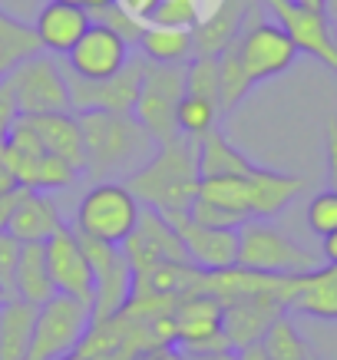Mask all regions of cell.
<instances>
[{
    "label": "cell",
    "mask_w": 337,
    "mask_h": 360,
    "mask_svg": "<svg viewBox=\"0 0 337 360\" xmlns=\"http://www.w3.org/2000/svg\"><path fill=\"white\" fill-rule=\"evenodd\" d=\"M89 324H93L89 304H83L77 297L53 295L46 304L37 307L30 350L23 360H63L70 354H77Z\"/></svg>",
    "instance_id": "obj_5"
},
{
    "label": "cell",
    "mask_w": 337,
    "mask_h": 360,
    "mask_svg": "<svg viewBox=\"0 0 337 360\" xmlns=\"http://www.w3.org/2000/svg\"><path fill=\"white\" fill-rule=\"evenodd\" d=\"M63 229V219H60V208L50 198V192H37V188H23L20 202L13 208L11 219V235L20 245H30V241H46L53 231Z\"/></svg>",
    "instance_id": "obj_20"
},
{
    "label": "cell",
    "mask_w": 337,
    "mask_h": 360,
    "mask_svg": "<svg viewBox=\"0 0 337 360\" xmlns=\"http://www.w3.org/2000/svg\"><path fill=\"white\" fill-rule=\"evenodd\" d=\"M182 360H239L235 350H215V354H179Z\"/></svg>",
    "instance_id": "obj_40"
},
{
    "label": "cell",
    "mask_w": 337,
    "mask_h": 360,
    "mask_svg": "<svg viewBox=\"0 0 337 360\" xmlns=\"http://www.w3.org/2000/svg\"><path fill=\"white\" fill-rule=\"evenodd\" d=\"M122 186L142 208H155L159 215H179L189 212L198 192V142L179 139L155 146V153L122 179Z\"/></svg>",
    "instance_id": "obj_1"
},
{
    "label": "cell",
    "mask_w": 337,
    "mask_h": 360,
    "mask_svg": "<svg viewBox=\"0 0 337 360\" xmlns=\"http://www.w3.org/2000/svg\"><path fill=\"white\" fill-rule=\"evenodd\" d=\"M33 53H40V44H37V37H33V27L17 20L13 13H7L0 7V79Z\"/></svg>",
    "instance_id": "obj_27"
},
{
    "label": "cell",
    "mask_w": 337,
    "mask_h": 360,
    "mask_svg": "<svg viewBox=\"0 0 337 360\" xmlns=\"http://www.w3.org/2000/svg\"><path fill=\"white\" fill-rule=\"evenodd\" d=\"M327 17H331V20H337V0H327Z\"/></svg>",
    "instance_id": "obj_45"
},
{
    "label": "cell",
    "mask_w": 337,
    "mask_h": 360,
    "mask_svg": "<svg viewBox=\"0 0 337 360\" xmlns=\"http://www.w3.org/2000/svg\"><path fill=\"white\" fill-rule=\"evenodd\" d=\"M175 340L172 347L179 354H215L231 350V344L222 334V301H215L205 291H189L179 297L172 314Z\"/></svg>",
    "instance_id": "obj_11"
},
{
    "label": "cell",
    "mask_w": 337,
    "mask_h": 360,
    "mask_svg": "<svg viewBox=\"0 0 337 360\" xmlns=\"http://www.w3.org/2000/svg\"><path fill=\"white\" fill-rule=\"evenodd\" d=\"M298 7H307V11H324L327 13V0H291Z\"/></svg>",
    "instance_id": "obj_44"
},
{
    "label": "cell",
    "mask_w": 337,
    "mask_h": 360,
    "mask_svg": "<svg viewBox=\"0 0 337 360\" xmlns=\"http://www.w3.org/2000/svg\"><path fill=\"white\" fill-rule=\"evenodd\" d=\"M139 212L142 205L132 198V192L122 182H93V188L80 198L73 231L83 238L120 248L136 229Z\"/></svg>",
    "instance_id": "obj_4"
},
{
    "label": "cell",
    "mask_w": 337,
    "mask_h": 360,
    "mask_svg": "<svg viewBox=\"0 0 337 360\" xmlns=\"http://www.w3.org/2000/svg\"><path fill=\"white\" fill-rule=\"evenodd\" d=\"M33 321H37V307L20 301V297H7L0 304V360L27 357L33 338Z\"/></svg>",
    "instance_id": "obj_23"
},
{
    "label": "cell",
    "mask_w": 337,
    "mask_h": 360,
    "mask_svg": "<svg viewBox=\"0 0 337 360\" xmlns=\"http://www.w3.org/2000/svg\"><path fill=\"white\" fill-rule=\"evenodd\" d=\"M83 149H87L89 182H113L116 175H132L155 153L153 136L142 129L132 112H77Z\"/></svg>",
    "instance_id": "obj_2"
},
{
    "label": "cell",
    "mask_w": 337,
    "mask_h": 360,
    "mask_svg": "<svg viewBox=\"0 0 337 360\" xmlns=\"http://www.w3.org/2000/svg\"><path fill=\"white\" fill-rule=\"evenodd\" d=\"M63 360H83V357H77V354H70V357H63Z\"/></svg>",
    "instance_id": "obj_47"
},
{
    "label": "cell",
    "mask_w": 337,
    "mask_h": 360,
    "mask_svg": "<svg viewBox=\"0 0 337 360\" xmlns=\"http://www.w3.org/2000/svg\"><path fill=\"white\" fill-rule=\"evenodd\" d=\"M17 258H20V241L11 231L0 235V288L4 295L13 297V271H17Z\"/></svg>",
    "instance_id": "obj_35"
},
{
    "label": "cell",
    "mask_w": 337,
    "mask_h": 360,
    "mask_svg": "<svg viewBox=\"0 0 337 360\" xmlns=\"http://www.w3.org/2000/svg\"><path fill=\"white\" fill-rule=\"evenodd\" d=\"M142 73H146V60L139 53H132L129 63L122 66L116 77L99 79V83L77 79L63 66L66 86H70V110L73 112H132L136 96H139Z\"/></svg>",
    "instance_id": "obj_10"
},
{
    "label": "cell",
    "mask_w": 337,
    "mask_h": 360,
    "mask_svg": "<svg viewBox=\"0 0 337 360\" xmlns=\"http://www.w3.org/2000/svg\"><path fill=\"white\" fill-rule=\"evenodd\" d=\"M202 20L198 0H155L146 23L153 27H175V30H192Z\"/></svg>",
    "instance_id": "obj_31"
},
{
    "label": "cell",
    "mask_w": 337,
    "mask_h": 360,
    "mask_svg": "<svg viewBox=\"0 0 337 360\" xmlns=\"http://www.w3.org/2000/svg\"><path fill=\"white\" fill-rule=\"evenodd\" d=\"M255 4L261 11H268V17L291 37L298 53L314 56L317 63H324L337 77V37L324 11H307L291 0H255Z\"/></svg>",
    "instance_id": "obj_9"
},
{
    "label": "cell",
    "mask_w": 337,
    "mask_h": 360,
    "mask_svg": "<svg viewBox=\"0 0 337 360\" xmlns=\"http://www.w3.org/2000/svg\"><path fill=\"white\" fill-rule=\"evenodd\" d=\"M4 301H7V295H4V288H0V304H4Z\"/></svg>",
    "instance_id": "obj_46"
},
{
    "label": "cell",
    "mask_w": 337,
    "mask_h": 360,
    "mask_svg": "<svg viewBox=\"0 0 337 360\" xmlns=\"http://www.w3.org/2000/svg\"><path fill=\"white\" fill-rule=\"evenodd\" d=\"M182 96H185V66L146 63L132 116H136V122L142 129L153 136L155 146L179 139L175 110H179V99Z\"/></svg>",
    "instance_id": "obj_7"
},
{
    "label": "cell",
    "mask_w": 337,
    "mask_h": 360,
    "mask_svg": "<svg viewBox=\"0 0 337 360\" xmlns=\"http://www.w3.org/2000/svg\"><path fill=\"white\" fill-rule=\"evenodd\" d=\"M324 245H321V255H324V264H337V231L324 235Z\"/></svg>",
    "instance_id": "obj_39"
},
{
    "label": "cell",
    "mask_w": 337,
    "mask_h": 360,
    "mask_svg": "<svg viewBox=\"0 0 337 360\" xmlns=\"http://www.w3.org/2000/svg\"><path fill=\"white\" fill-rule=\"evenodd\" d=\"M7 86L13 93L20 116H46V112H73L70 110V86L63 77V63L50 53H33L7 73Z\"/></svg>",
    "instance_id": "obj_6"
},
{
    "label": "cell",
    "mask_w": 337,
    "mask_h": 360,
    "mask_svg": "<svg viewBox=\"0 0 337 360\" xmlns=\"http://www.w3.org/2000/svg\"><path fill=\"white\" fill-rule=\"evenodd\" d=\"M235 44H239L241 66L248 73L251 86L281 77L284 70H291L294 60H298V50H294L291 37L272 17H261L258 4L248 11V20H245Z\"/></svg>",
    "instance_id": "obj_8"
},
{
    "label": "cell",
    "mask_w": 337,
    "mask_h": 360,
    "mask_svg": "<svg viewBox=\"0 0 337 360\" xmlns=\"http://www.w3.org/2000/svg\"><path fill=\"white\" fill-rule=\"evenodd\" d=\"M89 23H93V17L87 11L60 4V0H46L30 27H33V37H37L40 50L56 56V60H63L80 44V37L89 30Z\"/></svg>",
    "instance_id": "obj_17"
},
{
    "label": "cell",
    "mask_w": 337,
    "mask_h": 360,
    "mask_svg": "<svg viewBox=\"0 0 337 360\" xmlns=\"http://www.w3.org/2000/svg\"><path fill=\"white\" fill-rule=\"evenodd\" d=\"M235 264L261 274H307L321 268V258L311 248L288 238L281 229H274L272 221L248 219L239 225V262Z\"/></svg>",
    "instance_id": "obj_3"
},
{
    "label": "cell",
    "mask_w": 337,
    "mask_h": 360,
    "mask_svg": "<svg viewBox=\"0 0 337 360\" xmlns=\"http://www.w3.org/2000/svg\"><path fill=\"white\" fill-rule=\"evenodd\" d=\"M44 146V153L63 159L83 175L87 169V149H83V132H80L77 112H46V116H27Z\"/></svg>",
    "instance_id": "obj_19"
},
{
    "label": "cell",
    "mask_w": 337,
    "mask_h": 360,
    "mask_svg": "<svg viewBox=\"0 0 337 360\" xmlns=\"http://www.w3.org/2000/svg\"><path fill=\"white\" fill-rule=\"evenodd\" d=\"M60 4H70V7H80V11H87V13H96V11H103L106 4H113V0H60Z\"/></svg>",
    "instance_id": "obj_43"
},
{
    "label": "cell",
    "mask_w": 337,
    "mask_h": 360,
    "mask_svg": "<svg viewBox=\"0 0 337 360\" xmlns=\"http://www.w3.org/2000/svg\"><path fill=\"white\" fill-rule=\"evenodd\" d=\"M235 354H239V360H272V357H268V350L261 347V340H258V344H248V347L235 350Z\"/></svg>",
    "instance_id": "obj_41"
},
{
    "label": "cell",
    "mask_w": 337,
    "mask_h": 360,
    "mask_svg": "<svg viewBox=\"0 0 337 360\" xmlns=\"http://www.w3.org/2000/svg\"><path fill=\"white\" fill-rule=\"evenodd\" d=\"M288 311H298L314 321H337V264H321L307 271Z\"/></svg>",
    "instance_id": "obj_21"
},
{
    "label": "cell",
    "mask_w": 337,
    "mask_h": 360,
    "mask_svg": "<svg viewBox=\"0 0 337 360\" xmlns=\"http://www.w3.org/2000/svg\"><path fill=\"white\" fill-rule=\"evenodd\" d=\"M307 229L314 231V235H331L337 231V192L334 188H324V192H317L311 202H307Z\"/></svg>",
    "instance_id": "obj_34"
},
{
    "label": "cell",
    "mask_w": 337,
    "mask_h": 360,
    "mask_svg": "<svg viewBox=\"0 0 337 360\" xmlns=\"http://www.w3.org/2000/svg\"><path fill=\"white\" fill-rule=\"evenodd\" d=\"M327 182L337 192V120H327Z\"/></svg>",
    "instance_id": "obj_36"
},
{
    "label": "cell",
    "mask_w": 337,
    "mask_h": 360,
    "mask_svg": "<svg viewBox=\"0 0 337 360\" xmlns=\"http://www.w3.org/2000/svg\"><path fill=\"white\" fill-rule=\"evenodd\" d=\"M53 295L56 291H53V281H50V268H46L44 241L20 245V258H17V271H13V297L40 307Z\"/></svg>",
    "instance_id": "obj_22"
},
{
    "label": "cell",
    "mask_w": 337,
    "mask_h": 360,
    "mask_svg": "<svg viewBox=\"0 0 337 360\" xmlns=\"http://www.w3.org/2000/svg\"><path fill=\"white\" fill-rule=\"evenodd\" d=\"M129 56L132 50L120 33H113L103 23H89V30L80 37V44L63 56V66L77 79L99 83V79L116 77L122 66L129 63Z\"/></svg>",
    "instance_id": "obj_14"
},
{
    "label": "cell",
    "mask_w": 337,
    "mask_h": 360,
    "mask_svg": "<svg viewBox=\"0 0 337 360\" xmlns=\"http://www.w3.org/2000/svg\"><path fill=\"white\" fill-rule=\"evenodd\" d=\"M255 0H222L215 11L192 27V50L196 56H218L231 40H239Z\"/></svg>",
    "instance_id": "obj_18"
},
{
    "label": "cell",
    "mask_w": 337,
    "mask_h": 360,
    "mask_svg": "<svg viewBox=\"0 0 337 360\" xmlns=\"http://www.w3.org/2000/svg\"><path fill=\"white\" fill-rule=\"evenodd\" d=\"M215 122H218V106L215 103L198 99V96H182L179 99V110H175V129H179V136L198 142L205 132L215 129Z\"/></svg>",
    "instance_id": "obj_29"
},
{
    "label": "cell",
    "mask_w": 337,
    "mask_h": 360,
    "mask_svg": "<svg viewBox=\"0 0 337 360\" xmlns=\"http://www.w3.org/2000/svg\"><path fill=\"white\" fill-rule=\"evenodd\" d=\"M311 360H321V357H314V354H311Z\"/></svg>",
    "instance_id": "obj_48"
},
{
    "label": "cell",
    "mask_w": 337,
    "mask_h": 360,
    "mask_svg": "<svg viewBox=\"0 0 337 360\" xmlns=\"http://www.w3.org/2000/svg\"><path fill=\"white\" fill-rule=\"evenodd\" d=\"M23 188H11V192H0V235L11 229V219H13V208L20 202Z\"/></svg>",
    "instance_id": "obj_37"
},
{
    "label": "cell",
    "mask_w": 337,
    "mask_h": 360,
    "mask_svg": "<svg viewBox=\"0 0 337 360\" xmlns=\"http://www.w3.org/2000/svg\"><path fill=\"white\" fill-rule=\"evenodd\" d=\"M185 96L208 99L218 106V63L215 56H192L185 63ZM222 116V112H218Z\"/></svg>",
    "instance_id": "obj_30"
},
{
    "label": "cell",
    "mask_w": 337,
    "mask_h": 360,
    "mask_svg": "<svg viewBox=\"0 0 337 360\" xmlns=\"http://www.w3.org/2000/svg\"><path fill=\"white\" fill-rule=\"evenodd\" d=\"M44 248H46V268H50V281H53L56 295L77 297L83 304H93L96 278H93V268H89L87 255L80 248L77 231L63 225V229L53 231L44 241Z\"/></svg>",
    "instance_id": "obj_15"
},
{
    "label": "cell",
    "mask_w": 337,
    "mask_h": 360,
    "mask_svg": "<svg viewBox=\"0 0 337 360\" xmlns=\"http://www.w3.org/2000/svg\"><path fill=\"white\" fill-rule=\"evenodd\" d=\"M255 169L248 155L239 146H231L229 136L222 129H212L198 139V179L212 175H245Z\"/></svg>",
    "instance_id": "obj_24"
},
{
    "label": "cell",
    "mask_w": 337,
    "mask_h": 360,
    "mask_svg": "<svg viewBox=\"0 0 337 360\" xmlns=\"http://www.w3.org/2000/svg\"><path fill=\"white\" fill-rule=\"evenodd\" d=\"M89 17H93V23H103V27H109L113 33H120V37H122V40H126L129 46L139 44L142 30H146V20H139V17L126 13L120 4H106L103 11L89 13Z\"/></svg>",
    "instance_id": "obj_33"
},
{
    "label": "cell",
    "mask_w": 337,
    "mask_h": 360,
    "mask_svg": "<svg viewBox=\"0 0 337 360\" xmlns=\"http://www.w3.org/2000/svg\"><path fill=\"white\" fill-rule=\"evenodd\" d=\"M136 46H139V56L146 63L185 66L196 56L192 30H175V27H153V23H146V30H142Z\"/></svg>",
    "instance_id": "obj_25"
},
{
    "label": "cell",
    "mask_w": 337,
    "mask_h": 360,
    "mask_svg": "<svg viewBox=\"0 0 337 360\" xmlns=\"http://www.w3.org/2000/svg\"><path fill=\"white\" fill-rule=\"evenodd\" d=\"M261 347L268 350L272 360H311L307 340L301 338V330H298V324L288 317V311L268 328V334L261 338Z\"/></svg>",
    "instance_id": "obj_28"
},
{
    "label": "cell",
    "mask_w": 337,
    "mask_h": 360,
    "mask_svg": "<svg viewBox=\"0 0 337 360\" xmlns=\"http://www.w3.org/2000/svg\"><path fill=\"white\" fill-rule=\"evenodd\" d=\"M175 238L182 245L185 258L198 271H225L239 262V229H208L189 219V212L169 215Z\"/></svg>",
    "instance_id": "obj_13"
},
{
    "label": "cell",
    "mask_w": 337,
    "mask_h": 360,
    "mask_svg": "<svg viewBox=\"0 0 337 360\" xmlns=\"http://www.w3.org/2000/svg\"><path fill=\"white\" fill-rule=\"evenodd\" d=\"M132 360H182V357H179L175 347H163V350H146V354H139V357H132Z\"/></svg>",
    "instance_id": "obj_42"
},
{
    "label": "cell",
    "mask_w": 337,
    "mask_h": 360,
    "mask_svg": "<svg viewBox=\"0 0 337 360\" xmlns=\"http://www.w3.org/2000/svg\"><path fill=\"white\" fill-rule=\"evenodd\" d=\"M215 63H218V112L229 116V112L239 110L241 99L248 96L255 86H251L248 73H245V66H241L239 44H235V40L215 56Z\"/></svg>",
    "instance_id": "obj_26"
},
{
    "label": "cell",
    "mask_w": 337,
    "mask_h": 360,
    "mask_svg": "<svg viewBox=\"0 0 337 360\" xmlns=\"http://www.w3.org/2000/svg\"><path fill=\"white\" fill-rule=\"evenodd\" d=\"M288 307L272 295H245L222 304V334L231 344V350H241L248 344H258L268 328L284 314Z\"/></svg>",
    "instance_id": "obj_16"
},
{
    "label": "cell",
    "mask_w": 337,
    "mask_h": 360,
    "mask_svg": "<svg viewBox=\"0 0 337 360\" xmlns=\"http://www.w3.org/2000/svg\"><path fill=\"white\" fill-rule=\"evenodd\" d=\"M120 251L126 255V262H129L132 278L153 271L159 264H182V262L189 264V258H185V251H182V245H179V238H175L169 219L159 215L155 208H142L136 229H132V235L120 245Z\"/></svg>",
    "instance_id": "obj_12"
},
{
    "label": "cell",
    "mask_w": 337,
    "mask_h": 360,
    "mask_svg": "<svg viewBox=\"0 0 337 360\" xmlns=\"http://www.w3.org/2000/svg\"><path fill=\"white\" fill-rule=\"evenodd\" d=\"M77 179H80V172L70 162L44 153L40 165H37V182H33V188H37V192H60V188H70Z\"/></svg>",
    "instance_id": "obj_32"
},
{
    "label": "cell",
    "mask_w": 337,
    "mask_h": 360,
    "mask_svg": "<svg viewBox=\"0 0 337 360\" xmlns=\"http://www.w3.org/2000/svg\"><path fill=\"white\" fill-rule=\"evenodd\" d=\"M113 4H120L126 13H132V17H139V20H146L149 17V11H153L155 0H113Z\"/></svg>",
    "instance_id": "obj_38"
}]
</instances>
